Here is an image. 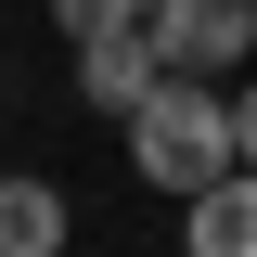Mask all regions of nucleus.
<instances>
[{
    "instance_id": "nucleus-1",
    "label": "nucleus",
    "mask_w": 257,
    "mask_h": 257,
    "mask_svg": "<svg viewBox=\"0 0 257 257\" xmlns=\"http://www.w3.org/2000/svg\"><path fill=\"white\" fill-rule=\"evenodd\" d=\"M128 167H142V180L155 193H206V180H231V167H244V142H231V90L219 77H193V64H167L155 90L128 103Z\"/></svg>"
},
{
    "instance_id": "nucleus-2",
    "label": "nucleus",
    "mask_w": 257,
    "mask_h": 257,
    "mask_svg": "<svg viewBox=\"0 0 257 257\" xmlns=\"http://www.w3.org/2000/svg\"><path fill=\"white\" fill-rule=\"evenodd\" d=\"M142 26H155V52H167V64L219 77V64H244V52H257V0H155Z\"/></svg>"
},
{
    "instance_id": "nucleus-3",
    "label": "nucleus",
    "mask_w": 257,
    "mask_h": 257,
    "mask_svg": "<svg viewBox=\"0 0 257 257\" xmlns=\"http://www.w3.org/2000/svg\"><path fill=\"white\" fill-rule=\"evenodd\" d=\"M167 77V52H155V26H103V39H77V103L90 116H116L128 128V103Z\"/></svg>"
},
{
    "instance_id": "nucleus-4",
    "label": "nucleus",
    "mask_w": 257,
    "mask_h": 257,
    "mask_svg": "<svg viewBox=\"0 0 257 257\" xmlns=\"http://www.w3.org/2000/svg\"><path fill=\"white\" fill-rule=\"evenodd\" d=\"M180 244H193V257H257V155L180 206Z\"/></svg>"
},
{
    "instance_id": "nucleus-5",
    "label": "nucleus",
    "mask_w": 257,
    "mask_h": 257,
    "mask_svg": "<svg viewBox=\"0 0 257 257\" xmlns=\"http://www.w3.org/2000/svg\"><path fill=\"white\" fill-rule=\"evenodd\" d=\"M64 193L52 180H26V167H13V180H0V257H64Z\"/></svg>"
},
{
    "instance_id": "nucleus-6",
    "label": "nucleus",
    "mask_w": 257,
    "mask_h": 257,
    "mask_svg": "<svg viewBox=\"0 0 257 257\" xmlns=\"http://www.w3.org/2000/svg\"><path fill=\"white\" fill-rule=\"evenodd\" d=\"M142 13H155V0H52V26H64V39H103V26H142Z\"/></svg>"
},
{
    "instance_id": "nucleus-7",
    "label": "nucleus",
    "mask_w": 257,
    "mask_h": 257,
    "mask_svg": "<svg viewBox=\"0 0 257 257\" xmlns=\"http://www.w3.org/2000/svg\"><path fill=\"white\" fill-rule=\"evenodd\" d=\"M231 142H244V155H257V77H244V90H231Z\"/></svg>"
}]
</instances>
